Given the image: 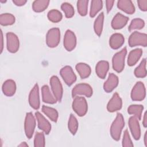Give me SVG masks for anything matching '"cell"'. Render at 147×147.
Masks as SVG:
<instances>
[{
	"mask_svg": "<svg viewBox=\"0 0 147 147\" xmlns=\"http://www.w3.org/2000/svg\"><path fill=\"white\" fill-rule=\"evenodd\" d=\"M50 1L48 0H36L32 3V9L36 13L44 11L48 7Z\"/></svg>",
	"mask_w": 147,
	"mask_h": 147,
	"instance_id": "31",
	"label": "cell"
},
{
	"mask_svg": "<svg viewBox=\"0 0 147 147\" xmlns=\"http://www.w3.org/2000/svg\"><path fill=\"white\" fill-rule=\"evenodd\" d=\"M126 55V47H124L122 50L114 55L112 58V67L113 69L117 72L120 73L123 70Z\"/></svg>",
	"mask_w": 147,
	"mask_h": 147,
	"instance_id": "2",
	"label": "cell"
},
{
	"mask_svg": "<svg viewBox=\"0 0 147 147\" xmlns=\"http://www.w3.org/2000/svg\"><path fill=\"white\" fill-rule=\"evenodd\" d=\"M103 7V1L101 0H92L91 1L90 17L94 18Z\"/></svg>",
	"mask_w": 147,
	"mask_h": 147,
	"instance_id": "30",
	"label": "cell"
},
{
	"mask_svg": "<svg viewBox=\"0 0 147 147\" xmlns=\"http://www.w3.org/2000/svg\"><path fill=\"white\" fill-rule=\"evenodd\" d=\"M128 44L130 47L136 46L146 47L147 46V34L144 33L134 31L129 37Z\"/></svg>",
	"mask_w": 147,
	"mask_h": 147,
	"instance_id": "4",
	"label": "cell"
},
{
	"mask_svg": "<svg viewBox=\"0 0 147 147\" xmlns=\"http://www.w3.org/2000/svg\"><path fill=\"white\" fill-rule=\"evenodd\" d=\"M137 4L141 11H147V0H138L137 1Z\"/></svg>",
	"mask_w": 147,
	"mask_h": 147,
	"instance_id": "40",
	"label": "cell"
},
{
	"mask_svg": "<svg viewBox=\"0 0 147 147\" xmlns=\"http://www.w3.org/2000/svg\"><path fill=\"white\" fill-rule=\"evenodd\" d=\"M131 99L133 101H142L146 96V88L142 82H137L131 89Z\"/></svg>",
	"mask_w": 147,
	"mask_h": 147,
	"instance_id": "9",
	"label": "cell"
},
{
	"mask_svg": "<svg viewBox=\"0 0 147 147\" xmlns=\"http://www.w3.org/2000/svg\"><path fill=\"white\" fill-rule=\"evenodd\" d=\"M47 17L51 22L57 23L62 20L63 15L59 10L57 9H52L48 11Z\"/></svg>",
	"mask_w": 147,
	"mask_h": 147,
	"instance_id": "34",
	"label": "cell"
},
{
	"mask_svg": "<svg viewBox=\"0 0 147 147\" xmlns=\"http://www.w3.org/2000/svg\"><path fill=\"white\" fill-rule=\"evenodd\" d=\"M61 9L64 13L66 18H70L75 14V10L73 6L68 2H63L61 5Z\"/></svg>",
	"mask_w": 147,
	"mask_h": 147,
	"instance_id": "37",
	"label": "cell"
},
{
	"mask_svg": "<svg viewBox=\"0 0 147 147\" xmlns=\"http://www.w3.org/2000/svg\"><path fill=\"white\" fill-rule=\"evenodd\" d=\"M146 111L145 112L143 117V120H142V125L144 126V127H147V114H146Z\"/></svg>",
	"mask_w": 147,
	"mask_h": 147,
	"instance_id": "44",
	"label": "cell"
},
{
	"mask_svg": "<svg viewBox=\"0 0 147 147\" xmlns=\"http://www.w3.org/2000/svg\"><path fill=\"white\" fill-rule=\"evenodd\" d=\"M42 100L44 103L48 104H55L57 101L52 91L47 85H44L41 87Z\"/></svg>",
	"mask_w": 147,
	"mask_h": 147,
	"instance_id": "22",
	"label": "cell"
},
{
	"mask_svg": "<svg viewBox=\"0 0 147 147\" xmlns=\"http://www.w3.org/2000/svg\"><path fill=\"white\" fill-rule=\"evenodd\" d=\"M31 112L27 113L24 121V131L26 137L30 139L34 132L36 126V118Z\"/></svg>",
	"mask_w": 147,
	"mask_h": 147,
	"instance_id": "5",
	"label": "cell"
},
{
	"mask_svg": "<svg viewBox=\"0 0 147 147\" xmlns=\"http://www.w3.org/2000/svg\"><path fill=\"white\" fill-rule=\"evenodd\" d=\"M46 44L49 48L56 47L60 41V30L58 28L50 29L46 34Z\"/></svg>",
	"mask_w": 147,
	"mask_h": 147,
	"instance_id": "6",
	"label": "cell"
},
{
	"mask_svg": "<svg viewBox=\"0 0 147 147\" xmlns=\"http://www.w3.org/2000/svg\"><path fill=\"white\" fill-rule=\"evenodd\" d=\"M122 100L117 92H115L107 105V110L109 112L114 113L121 109Z\"/></svg>",
	"mask_w": 147,
	"mask_h": 147,
	"instance_id": "16",
	"label": "cell"
},
{
	"mask_svg": "<svg viewBox=\"0 0 147 147\" xmlns=\"http://www.w3.org/2000/svg\"><path fill=\"white\" fill-rule=\"evenodd\" d=\"M18 146H20V147H28L29 145L26 142H21L20 144H19L18 145Z\"/></svg>",
	"mask_w": 147,
	"mask_h": 147,
	"instance_id": "46",
	"label": "cell"
},
{
	"mask_svg": "<svg viewBox=\"0 0 147 147\" xmlns=\"http://www.w3.org/2000/svg\"><path fill=\"white\" fill-rule=\"evenodd\" d=\"M109 69V63L106 60H100L98 61L95 66V72L97 76L104 79Z\"/></svg>",
	"mask_w": 147,
	"mask_h": 147,
	"instance_id": "21",
	"label": "cell"
},
{
	"mask_svg": "<svg viewBox=\"0 0 147 147\" xmlns=\"http://www.w3.org/2000/svg\"><path fill=\"white\" fill-rule=\"evenodd\" d=\"M124 42V36L119 33L113 34L109 38V45L113 49H119L123 45Z\"/></svg>",
	"mask_w": 147,
	"mask_h": 147,
	"instance_id": "20",
	"label": "cell"
},
{
	"mask_svg": "<svg viewBox=\"0 0 147 147\" xmlns=\"http://www.w3.org/2000/svg\"><path fill=\"white\" fill-rule=\"evenodd\" d=\"M88 2V0H79L77 1V10L81 16L87 15Z\"/></svg>",
	"mask_w": 147,
	"mask_h": 147,
	"instance_id": "36",
	"label": "cell"
},
{
	"mask_svg": "<svg viewBox=\"0 0 147 147\" xmlns=\"http://www.w3.org/2000/svg\"><path fill=\"white\" fill-rule=\"evenodd\" d=\"M16 18L11 13H2L0 15V24L2 26H9L14 24Z\"/></svg>",
	"mask_w": 147,
	"mask_h": 147,
	"instance_id": "32",
	"label": "cell"
},
{
	"mask_svg": "<svg viewBox=\"0 0 147 147\" xmlns=\"http://www.w3.org/2000/svg\"><path fill=\"white\" fill-rule=\"evenodd\" d=\"M49 83L52 93L56 98L57 102L61 101L63 95V88L62 84L57 76H51L49 80Z\"/></svg>",
	"mask_w": 147,
	"mask_h": 147,
	"instance_id": "7",
	"label": "cell"
},
{
	"mask_svg": "<svg viewBox=\"0 0 147 147\" xmlns=\"http://www.w3.org/2000/svg\"><path fill=\"white\" fill-rule=\"evenodd\" d=\"M118 83V77L115 74L110 73L107 79L103 84V90L106 92H111L117 87Z\"/></svg>",
	"mask_w": 147,
	"mask_h": 147,
	"instance_id": "18",
	"label": "cell"
},
{
	"mask_svg": "<svg viewBox=\"0 0 147 147\" xmlns=\"http://www.w3.org/2000/svg\"><path fill=\"white\" fill-rule=\"evenodd\" d=\"M0 2H1V3H5V2H6V1H4V0H0Z\"/></svg>",
	"mask_w": 147,
	"mask_h": 147,
	"instance_id": "47",
	"label": "cell"
},
{
	"mask_svg": "<svg viewBox=\"0 0 147 147\" xmlns=\"http://www.w3.org/2000/svg\"><path fill=\"white\" fill-rule=\"evenodd\" d=\"M142 53V50L141 48H136L131 51L127 56V65L130 67H132L136 64L141 57Z\"/></svg>",
	"mask_w": 147,
	"mask_h": 147,
	"instance_id": "24",
	"label": "cell"
},
{
	"mask_svg": "<svg viewBox=\"0 0 147 147\" xmlns=\"http://www.w3.org/2000/svg\"><path fill=\"white\" fill-rule=\"evenodd\" d=\"M28 101L29 105L34 110H38L40 106V99L39 94V87L37 83H36L30 90Z\"/></svg>",
	"mask_w": 147,
	"mask_h": 147,
	"instance_id": "12",
	"label": "cell"
},
{
	"mask_svg": "<svg viewBox=\"0 0 147 147\" xmlns=\"http://www.w3.org/2000/svg\"><path fill=\"white\" fill-rule=\"evenodd\" d=\"M26 2V0H13V3L17 6H24Z\"/></svg>",
	"mask_w": 147,
	"mask_h": 147,
	"instance_id": "42",
	"label": "cell"
},
{
	"mask_svg": "<svg viewBox=\"0 0 147 147\" xmlns=\"http://www.w3.org/2000/svg\"><path fill=\"white\" fill-rule=\"evenodd\" d=\"M16 83L12 79L5 80L2 86V90L3 94L7 96H12L16 92Z\"/></svg>",
	"mask_w": 147,
	"mask_h": 147,
	"instance_id": "19",
	"label": "cell"
},
{
	"mask_svg": "<svg viewBox=\"0 0 147 147\" xmlns=\"http://www.w3.org/2000/svg\"><path fill=\"white\" fill-rule=\"evenodd\" d=\"M104 18V13L102 12L97 16V17L95 18L94 21V30L95 34L98 36H100L102 34L103 31Z\"/></svg>",
	"mask_w": 147,
	"mask_h": 147,
	"instance_id": "26",
	"label": "cell"
},
{
	"mask_svg": "<svg viewBox=\"0 0 147 147\" xmlns=\"http://www.w3.org/2000/svg\"><path fill=\"white\" fill-rule=\"evenodd\" d=\"M129 20V18L127 17L120 13H117L111 21V26L113 29H121L126 25Z\"/></svg>",
	"mask_w": 147,
	"mask_h": 147,
	"instance_id": "17",
	"label": "cell"
},
{
	"mask_svg": "<svg viewBox=\"0 0 147 147\" xmlns=\"http://www.w3.org/2000/svg\"><path fill=\"white\" fill-rule=\"evenodd\" d=\"M6 37V48L12 53H16L20 48V40L18 36L13 32H7Z\"/></svg>",
	"mask_w": 147,
	"mask_h": 147,
	"instance_id": "11",
	"label": "cell"
},
{
	"mask_svg": "<svg viewBox=\"0 0 147 147\" xmlns=\"http://www.w3.org/2000/svg\"><path fill=\"white\" fill-rule=\"evenodd\" d=\"M41 110L52 121L56 122L59 117V113L56 109L45 105H42Z\"/></svg>",
	"mask_w": 147,
	"mask_h": 147,
	"instance_id": "27",
	"label": "cell"
},
{
	"mask_svg": "<svg viewBox=\"0 0 147 147\" xmlns=\"http://www.w3.org/2000/svg\"><path fill=\"white\" fill-rule=\"evenodd\" d=\"M114 2H115L114 1H111V0L106 1V10L107 13H109L111 10L114 6Z\"/></svg>",
	"mask_w": 147,
	"mask_h": 147,
	"instance_id": "41",
	"label": "cell"
},
{
	"mask_svg": "<svg viewBox=\"0 0 147 147\" xmlns=\"http://www.w3.org/2000/svg\"><path fill=\"white\" fill-rule=\"evenodd\" d=\"M44 133L36 132L34 138V147H44L45 146V138Z\"/></svg>",
	"mask_w": 147,
	"mask_h": 147,
	"instance_id": "38",
	"label": "cell"
},
{
	"mask_svg": "<svg viewBox=\"0 0 147 147\" xmlns=\"http://www.w3.org/2000/svg\"><path fill=\"white\" fill-rule=\"evenodd\" d=\"M117 5L119 9L128 14H133L136 10L135 6L130 0H119Z\"/></svg>",
	"mask_w": 147,
	"mask_h": 147,
	"instance_id": "23",
	"label": "cell"
},
{
	"mask_svg": "<svg viewBox=\"0 0 147 147\" xmlns=\"http://www.w3.org/2000/svg\"><path fill=\"white\" fill-rule=\"evenodd\" d=\"M124 126L125 120L123 117L121 113H118L110 129V135L114 140L116 141L119 140Z\"/></svg>",
	"mask_w": 147,
	"mask_h": 147,
	"instance_id": "1",
	"label": "cell"
},
{
	"mask_svg": "<svg viewBox=\"0 0 147 147\" xmlns=\"http://www.w3.org/2000/svg\"><path fill=\"white\" fill-rule=\"evenodd\" d=\"M93 90L91 86L87 83H78L72 88L71 91L72 96L74 98L76 96L84 95L90 98L92 95Z\"/></svg>",
	"mask_w": 147,
	"mask_h": 147,
	"instance_id": "8",
	"label": "cell"
},
{
	"mask_svg": "<svg viewBox=\"0 0 147 147\" xmlns=\"http://www.w3.org/2000/svg\"><path fill=\"white\" fill-rule=\"evenodd\" d=\"M76 43V37L74 32L69 29L67 30L63 40V45L64 48L68 52L72 51L75 48Z\"/></svg>",
	"mask_w": 147,
	"mask_h": 147,
	"instance_id": "13",
	"label": "cell"
},
{
	"mask_svg": "<svg viewBox=\"0 0 147 147\" xmlns=\"http://www.w3.org/2000/svg\"><path fill=\"white\" fill-rule=\"evenodd\" d=\"M35 117L37 121V126L39 129L45 134H49L51 131V124L48 120L39 111L35 113Z\"/></svg>",
	"mask_w": 147,
	"mask_h": 147,
	"instance_id": "14",
	"label": "cell"
},
{
	"mask_svg": "<svg viewBox=\"0 0 147 147\" xmlns=\"http://www.w3.org/2000/svg\"><path fill=\"white\" fill-rule=\"evenodd\" d=\"M134 75L138 78H144L146 76V59H143L140 64L134 71Z\"/></svg>",
	"mask_w": 147,
	"mask_h": 147,
	"instance_id": "28",
	"label": "cell"
},
{
	"mask_svg": "<svg viewBox=\"0 0 147 147\" xmlns=\"http://www.w3.org/2000/svg\"><path fill=\"white\" fill-rule=\"evenodd\" d=\"M144 106L141 105H131L127 108V113L136 117L138 120H141L142 117Z\"/></svg>",
	"mask_w": 147,
	"mask_h": 147,
	"instance_id": "29",
	"label": "cell"
},
{
	"mask_svg": "<svg viewBox=\"0 0 147 147\" xmlns=\"http://www.w3.org/2000/svg\"><path fill=\"white\" fill-rule=\"evenodd\" d=\"M128 125L133 138L135 140H139L141 133L139 120L133 115L129 119Z\"/></svg>",
	"mask_w": 147,
	"mask_h": 147,
	"instance_id": "15",
	"label": "cell"
},
{
	"mask_svg": "<svg viewBox=\"0 0 147 147\" xmlns=\"http://www.w3.org/2000/svg\"><path fill=\"white\" fill-rule=\"evenodd\" d=\"M78 121L75 116L71 114L68 121V129L72 135H75L78 129Z\"/></svg>",
	"mask_w": 147,
	"mask_h": 147,
	"instance_id": "33",
	"label": "cell"
},
{
	"mask_svg": "<svg viewBox=\"0 0 147 147\" xmlns=\"http://www.w3.org/2000/svg\"><path fill=\"white\" fill-rule=\"evenodd\" d=\"M72 108L78 116H84L88 111V104L86 98L80 96L74 97L72 103Z\"/></svg>",
	"mask_w": 147,
	"mask_h": 147,
	"instance_id": "3",
	"label": "cell"
},
{
	"mask_svg": "<svg viewBox=\"0 0 147 147\" xmlns=\"http://www.w3.org/2000/svg\"><path fill=\"white\" fill-rule=\"evenodd\" d=\"M75 68L82 79L87 78L91 73L90 66L84 63H79L76 64Z\"/></svg>",
	"mask_w": 147,
	"mask_h": 147,
	"instance_id": "25",
	"label": "cell"
},
{
	"mask_svg": "<svg viewBox=\"0 0 147 147\" xmlns=\"http://www.w3.org/2000/svg\"><path fill=\"white\" fill-rule=\"evenodd\" d=\"M144 142L145 144V146L147 147V131H145L144 136Z\"/></svg>",
	"mask_w": 147,
	"mask_h": 147,
	"instance_id": "45",
	"label": "cell"
},
{
	"mask_svg": "<svg viewBox=\"0 0 147 147\" xmlns=\"http://www.w3.org/2000/svg\"><path fill=\"white\" fill-rule=\"evenodd\" d=\"M3 49V35L2 29H1V53H2Z\"/></svg>",
	"mask_w": 147,
	"mask_h": 147,
	"instance_id": "43",
	"label": "cell"
},
{
	"mask_svg": "<svg viewBox=\"0 0 147 147\" xmlns=\"http://www.w3.org/2000/svg\"><path fill=\"white\" fill-rule=\"evenodd\" d=\"M60 74L65 83L68 86L73 84L77 79L72 68L69 65L63 67L60 71Z\"/></svg>",
	"mask_w": 147,
	"mask_h": 147,
	"instance_id": "10",
	"label": "cell"
},
{
	"mask_svg": "<svg viewBox=\"0 0 147 147\" xmlns=\"http://www.w3.org/2000/svg\"><path fill=\"white\" fill-rule=\"evenodd\" d=\"M144 21L140 18H136L131 20L128 27V30L131 32L133 30H140L144 28Z\"/></svg>",
	"mask_w": 147,
	"mask_h": 147,
	"instance_id": "35",
	"label": "cell"
},
{
	"mask_svg": "<svg viewBox=\"0 0 147 147\" xmlns=\"http://www.w3.org/2000/svg\"><path fill=\"white\" fill-rule=\"evenodd\" d=\"M122 145L123 147H133L134 144L130 138L129 131L127 129H126L123 132V136L122 141Z\"/></svg>",
	"mask_w": 147,
	"mask_h": 147,
	"instance_id": "39",
	"label": "cell"
}]
</instances>
